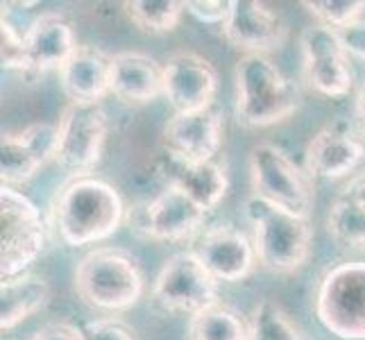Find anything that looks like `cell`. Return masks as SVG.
<instances>
[{"label":"cell","instance_id":"603a6c76","mask_svg":"<svg viewBox=\"0 0 365 340\" xmlns=\"http://www.w3.org/2000/svg\"><path fill=\"white\" fill-rule=\"evenodd\" d=\"M50 299V286L39 274H19L0 286V326L9 331L41 311Z\"/></svg>","mask_w":365,"mask_h":340},{"label":"cell","instance_id":"44dd1931","mask_svg":"<svg viewBox=\"0 0 365 340\" xmlns=\"http://www.w3.org/2000/svg\"><path fill=\"white\" fill-rule=\"evenodd\" d=\"M111 96L128 105L153 103L163 96V64L145 55L128 50L111 59Z\"/></svg>","mask_w":365,"mask_h":340},{"label":"cell","instance_id":"9c48e42d","mask_svg":"<svg viewBox=\"0 0 365 340\" xmlns=\"http://www.w3.org/2000/svg\"><path fill=\"white\" fill-rule=\"evenodd\" d=\"M218 282L202 266L193 249L178 252L166 259L161 266L155 286H153V304L166 313H195L216 304Z\"/></svg>","mask_w":365,"mask_h":340},{"label":"cell","instance_id":"5bb4252c","mask_svg":"<svg viewBox=\"0 0 365 340\" xmlns=\"http://www.w3.org/2000/svg\"><path fill=\"white\" fill-rule=\"evenodd\" d=\"M222 34L232 48L245 55H268L286 41L288 25L279 11L261 0H234Z\"/></svg>","mask_w":365,"mask_h":340},{"label":"cell","instance_id":"52a82bcc","mask_svg":"<svg viewBox=\"0 0 365 340\" xmlns=\"http://www.w3.org/2000/svg\"><path fill=\"white\" fill-rule=\"evenodd\" d=\"M252 193L309 218L313 207L311 175L299 168L279 145L257 143L247 157Z\"/></svg>","mask_w":365,"mask_h":340},{"label":"cell","instance_id":"9a60e30c","mask_svg":"<svg viewBox=\"0 0 365 340\" xmlns=\"http://www.w3.org/2000/svg\"><path fill=\"white\" fill-rule=\"evenodd\" d=\"M225 141V116L218 107L175 113L163 128V153L184 161H213Z\"/></svg>","mask_w":365,"mask_h":340},{"label":"cell","instance_id":"7a4b0ae2","mask_svg":"<svg viewBox=\"0 0 365 340\" xmlns=\"http://www.w3.org/2000/svg\"><path fill=\"white\" fill-rule=\"evenodd\" d=\"M236 120L247 130L284 123L299 109V89L268 55H243L234 68Z\"/></svg>","mask_w":365,"mask_h":340},{"label":"cell","instance_id":"8992f818","mask_svg":"<svg viewBox=\"0 0 365 340\" xmlns=\"http://www.w3.org/2000/svg\"><path fill=\"white\" fill-rule=\"evenodd\" d=\"M0 277L25 274L46 249V225L41 211L28 195L11 186L0 191Z\"/></svg>","mask_w":365,"mask_h":340},{"label":"cell","instance_id":"83f0119b","mask_svg":"<svg viewBox=\"0 0 365 340\" xmlns=\"http://www.w3.org/2000/svg\"><path fill=\"white\" fill-rule=\"evenodd\" d=\"M0 43H3V68L9 71H28V55H25V34L16 30L3 9L0 19Z\"/></svg>","mask_w":365,"mask_h":340},{"label":"cell","instance_id":"ba28073f","mask_svg":"<svg viewBox=\"0 0 365 340\" xmlns=\"http://www.w3.org/2000/svg\"><path fill=\"white\" fill-rule=\"evenodd\" d=\"M109 134V116L103 103H68L57 120L55 161L75 177L98 166Z\"/></svg>","mask_w":365,"mask_h":340},{"label":"cell","instance_id":"4dcf8cb0","mask_svg":"<svg viewBox=\"0 0 365 340\" xmlns=\"http://www.w3.org/2000/svg\"><path fill=\"white\" fill-rule=\"evenodd\" d=\"M338 36H341V41L347 50V55L351 57H359L365 61V21H356L347 25L343 30H336Z\"/></svg>","mask_w":365,"mask_h":340},{"label":"cell","instance_id":"f1b7e54d","mask_svg":"<svg viewBox=\"0 0 365 340\" xmlns=\"http://www.w3.org/2000/svg\"><path fill=\"white\" fill-rule=\"evenodd\" d=\"M234 0H186V11L207 25H225L232 14Z\"/></svg>","mask_w":365,"mask_h":340},{"label":"cell","instance_id":"d6986e66","mask_svg":"<svg viewBox=\"0 0 365 340\" xmlns=\"http://www.w3.org/2000/svg\"><path fill=\"white\" fill-rule=\"evenodd\" d=\"M159 172L170 188H178L207 213L218 207L227 193V172L216 161H184L168 153L161 155Z\"/></svg>","mask_w":365,"mask_h":340},{"label":"cell","instance_id":"277c9868","mask_svg":"<svg viewBox=\"0 0 365 340\" xmlns=\"http://www.w3.org/2000/svg\"><path fill=\"white\" fill-rule=\"evenodd\" d=\"M145 277L130 252L98 247L84 254L75 268V291L91 309L128 311L143 295Z\"/></svg>","mask_w":365,"mask_h":340},{"label":"cell","instance_id":"e0dca14e","mask_svg":"<svg viewBox=\"0 0 365 340\" xmlns=\"http://www.w3.org/2000/svg\"><path fill=\"white\" fill-rule=\"evenodd\" d=\"M365 161V141L343 125H327L311 136L304 153V170L311 180H341L356 172Z\"/></svg>","mask_w":365,"mask_h":340},{"label":"cell","instance_id":"f546056e","mask_svg":"<svg viewBox=\"0 0 365 340\" xmlns=\"http://www.w3.org/2000/svg\"><path fill=\"white\" fill-rule=\"evenodd\" d=\"M84 340H136L134 331L118 320H93L80 326Z\"/></svg>","mask_w":365,"mask_h":340},{"label":"cell","instance_id":"2e32d148","mask_svg":"<svg viewBox=\"0 0 365 340\" xmlns=\"http://www.w3.org/2000/svg\"><path fill=\"white\" fill-rule=\"evenodd\" d=\"M57 125L32 123L19 132H5L0 143V177L3 186H19L30 182L48 159H55Z\"/></svg>","mask_w":365,"mask_h":340},{"label":"cell","instance_id":"8fae6325","mask_svg":"<svg viewBox=\"0 0 365 340\" xmlns=\"http://www.w3.org/2000/svg\"><path fill=\"white\" fill-rule=\"evenodd\" d=\"M299 53L304 80L324 98H345L354 86L349 55L336 30L309 25L299 34Z\"/></svg>","mask_w":365,"mask_h":340},{"label":"cell","instance_id":"d4e9b609","mask_svg":"<svg viewBox=\"0 0 365 340\" xmlns=\"http://www.w3.org/2000/svg\"><path fill=\"white\" fill-rule=\"evenodd\" d=\"M250 340H309L274 299H261L250 313Z\"/></svg>","mask_w":365,"mask_h":340},{"label":"cell","instance_id":"7c38bea8","mask_svg":"<svg viewBox=\"0 0 365 340\" xmlns=\"http://www.w3.org/2000/svg\"><path fill=\"white\" fill-rule=\"evenodd\" d=\"M218 73L209 59L193 50H178L163 61V98L175 113H191L213 107Z\"/></svg>","mask_w":365,"mask_h":340},{"label":"cell","instance_id":"cb8c5ba5","mask_svg":"<svg viewBox=\"0 0 365 340\" xmlns=\"http://www.w3.org/2000/svg\"><path fill=\"white\" fill-rule=\"evenodd\" d=\"M188 340H250V318L225 302H216L191 318Z\"/></svg>","mask_w":365,"mask_h":340},{"label":"cell","instance_id":"1f68e13d","mask_svg":"<svg viewBox=\"0 0 365 340\" xmlns=\"http://www.w3.org/2000/svg\"><path fill=\"white\" fill-rule=\"evenodd\" d=\"M30 340H84V338L78 326H73L68 322H53L41 326Z\"/></svg>","mask_w":365,"mask_h":340},{"label":"cell","instance_id":"5b68a950","mask_svg":"<svg viewBox=\"0 0 365 340\" xmlns=\"http://www.w3.org/2000/svg\"><path fill=\"white\" fill-rule=\"evenodd\" d=\"M316 316L338 338L365 340V261H343L324 272L316 293Z\"/></svg>","mask_w":365,"mask_h":340},{"label":"cell","instance_id":"3957f363","mask_svg":"<svg viewBox=\"0 0 365 340\" xmlns=\"http://www.w3.org/2000/svg\"><path fill=\"white\" fill-rule=\"evenodd\" d=\"M245 216L252 225V243L263 268L288 274L304 266L313 245L309 218L255 193L245 200Z\"/></svg>","mask_w":365,"mask_h":340},{"label":"cell","instance_id":"d6a6232c","mask_svg":"<svg viewBox=\"0 0 365 340\" xmlns=\"http://www.w3.org/2000/svg\"><path fill=\"white\" fill-rule=\"evenodd\" d=\"M356 116L363 125V130H365V84L359 89L356 93Z\"/></svg>","mask_w":365,"mask_h":340},{"label":"cell","instance_id":"30bf717a","mask_svg":"<svg viewBox=\"0 0 365 340\" xmlns=\"http://www.w3.org/2000/svg\"><path fill=\"white\" fill-rule=\"evenodd\" d=\"M205 220L207 211L170 186L130 211V230L143 238L163 243L195 241L205 232Z\"/></svg>","mask_w":365,"mask_h":340},{"label":"cell","instance_id":"6da1fadb","mask_svg":"<svg viewBox=\"0 0 365 340\" xmlns=\"http://www.w3.org/2000/svg\"><path fill=\"white\" fill-rule=\"evenodd\" d=\"M125 218L123 197L114 186L96 177H73L50 202V220L61 243L84 247L118 232Z\"/></svg>","mask_w":365,"mask_h":340},{"label":"cell","instance_id":"ac0fdd59","mask_svg":"<svg viewBox=\"0 0 365 340\" xmlns=\"http://www.w3.org/2000/svg\"><path fill=\"white\" fill-rule=\"evenodd\" d=\"M78 48L71 21L59 11L36 16L25 32V55L32 73L61 71Z\"/></svg>","mask_w":365,"mask_h":340},{"label":"cell","instance_id":"ffe728a7","mask_svg":"<svg viewBox=\"0 0 365 340\" xmlns=\"http://www.w3.org/2000/svg\"><path fill=\"white\" fill-rule=\"evenodd\" d=\"M111 59L96 46H80L59 71L61 89L68 103H100L111 93Z\"/></svg>","mask_w":365,"mask_h":340},{"label":"cell","instance_id":"4316f807","mask_svg":"<svg viewBox=\"0 0 365 340\" xmlns=\"http://www.w3.org/2000/svg\"><path fill=\"white\" fill-rule=\"evenodd\" d=\"M318 25L331 30H343L347 25L361 21L365 11V0H304L302 3Z\"/></svg>","mask_w":365,"mask_h":340},{"label":"cell","instance_id":"4fadbf2b","mask_svg":"<svg viewBox=\"0 0 365 340\" xmlns=\"http://www.w3.org/2000/svg\"><path fill=\"white\" fill-rule=\"evenodd\" d=\"M193 254L202 261L216 282H241L257 266V249L234 225L209 227L193 241Z\"/></svg>","mask_w":365,"mask_h":340},{"label":"cell","instance_id":"7402d4cb","mask_svg":"<svg viewBox=\"0 0 365 340\" xmlns=\"http://www.w3.org/2000/svg\"><path fill=\"white\" fill-rule=\"evenodd\" d=\"M327 230L341 245L365 247V170L334 197L327 213Z\"/></svg>","mask_w":365,"mask_h":340},{"label":"cell","instance_id":"484cf974","mask_svg":"<svg viewBox=\"0 0 365 340\" xmlns=\"http://www.w3.org/2000/svg\"><path fill=\"white\" fill-rule=\"evenodd\" d=\"M125 14L141 32L163 34L173 32L186 9V3L178 0H134L125 3Z\"/></svg>","mask_w":365,"mask_h":340}]
</instances>
